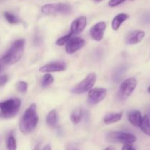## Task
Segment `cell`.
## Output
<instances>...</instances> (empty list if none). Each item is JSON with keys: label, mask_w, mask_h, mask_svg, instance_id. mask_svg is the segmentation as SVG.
Here are the masks:
<instances>
[{"label": "cell", "mask_w": 150, "mask_h": 150, "mask_svg": "<svg viewBox=\"0 0 150 150\" xmlns=\"http://www.w3.org/2000/svg\"><path fill=\"white\" fill-rule=\"evenodd\" d=\"M38 123L37 105L35 103H32L24 113V115L19 122V128L24 134H29L35 130Z\"/></svg>", "instance_id": "1"}, {"label": "cell", "mask_w": 150, "mask_h": 150, "mask_svg": "<svg viewBox=\"0 0 150 150\" xmlns=\"http://www.w3.org/2000/svg\"><path fill=\"white\" fill-rule=\"evenodd\" d=\"M25 47V40L18 39L13 42L11 46L1 58L0 61L4 65H11L18 62L23 55Z\"/></svg>", "instance_id": "2"}, {"label": "cell", "mask_w": 150, "mask_h": 150, "mask_svg": "<svg viewBox=\"0 0 150 150\" xmlns=\"http://www.w3.org/2000/svg\"><path fill=\"white\" fill-rule=\"evenodd\" d=\"M21 101L19 98H11L0 102V117L10 119L14 117L19 113Z\"/></svg>", "instance_id": "3"}, {"label": "cell", "mask_w": 150, "mask_h": 150, "mask_svg": "<svg viewBox=\"0 0 150 150\" xmlns=\"http://www.w3.org/2000/svg\"><path fill=\"white\" fill-rule=\"evenodd\" d=\"M41 10L43 14L46 16L57 14V13L68 15L72 12V7L70 4L66 3H49L42 6Z\"/></svg>", "instance_id": "4"}, {"label": "cell", "mask_w": 150, "mask_h": 150, "mask_svg": "<svg viewBox=\"0 0 150 150\" xmlns=\"http://www.w3.org/2000/svg\"><path fill=\"white\" fill-rule=\"evenodd\" d=\"M96 81V74L95 73H90L87 75L80 82L75 85L71 92L74 94L80 95L91 90Z\"/></svg>", "instance_id": "5"}, {"label": "cell", "mask_w": 150, "mask_h": 150, "mask_svg": "<svg viewBox=\"0 0 150 150\" xmlns=\"http://www.w3.org/2000/svg\"><path fill=\"white\" fill-rule=\"evenodd\" d=\"M137 80L135 78H129L121 83L118 91V98L120 100H124L129 98L137 86Z\"/></svg>", "instance_id": "6"}, {"label": "cell", "mask_w": 150, "mask_h": 150, "mask_svg": "<svg viewBox=\"0 0 150 150\" xmlns=\"http://www.w3.org/2000/svg\"><path fill=\"white\" fill-rule=\"evenodd\" d=\"M107 140L112 143L132 144L137 140L136 136L132 133H125L121 131H113L107 135Z\"/></svg>", "instance_id": "7"}, {"label": "cell", "mask_w": 150, "mask_h": 150, "mask_svg": "<svg viewBox=\"0 0 150 150\" xmlns=\"http://www.w3.org/2000/svg\"><path fill=\"white\" fill-rule=\"evenodd\" d=\"M107 94V89L104 88L97 87L92 88L91 90L88 91V100L90 104L96 105L99 103L102 100H104Z\"/></svg>", "instance_id": "8"}, {"label": "cell", "mask_w": 150, "mask_h": 150, "mask_svg": "<svg viewBox=\"0 0 150 150\" xmlns=\"http://www.w3.org/2000/svg\"><path fill=\"white\" fill-rule=\"evenodd\" d=\"M85 41L83 38H79V37H74V38H71L68 41L67 43L66 44L65 49L68 54H73L81 49L85 45Z\"/></svg>", "instance_id": "9"}, {"label": "cell", "mask_w": 150, "mask_h": 150, "mask_svg": "<svg viewBox=\"0 0 150 150\" xmlns=\"http://www.w3.org/2000/svg\"><path fill=\"white\" fill-rule=\"evenodd\" d=\"M106 27L107 25L104 21H99L94 24L90 29L91 38L95 41H101L104 38V32Z\"/></svg>", "instance_id": "10"}, {"label": "cell", "mask_w": 150, "mask_h": 150, "mask_svg": "<svg viewBox=\"0 0 150 150\" xmlns=\"http://www.w3.org/2000/svg\"><path fill=\"white\" fill-rule=\"evenodd\" d=\"M86 26L87 18L84 16H79L72 21L70 26V32L72 35H79L83 32Z\"/></svg>", "instance_id": "11"}, {"label": "cell", "mask_w": 150, "mask_h": 150, "mask_svg": "<svg viewBox=\"0 0 150 150\" xmlns=\"http://www.w3.org/2000/svg\"><path fill=\"white\" fill-rule=\"evenodd\" d=\"M66 65L63 62H54L49 63L40 67L39 71L41 73H56V72H63L66 70Z\"/></svg>", "instance_id": "12"}, {"label": "cell", "mask_w": 150, "mask_h": 150, "mask_svg": "<svg viewBox=\"0 0 150 150\" xmlns=\"http://www.w3.org/2000/svg\"><path fill=\"white\" fill-rule=\"evenodd\" d=\"M145 32L141 30L131 31L126 34L125 37V42L128 45H135L140 43L145 37Z\"/></svg>", "instance_id": "13"}, {"label": "cell", "mask_w": 150, "mask_h": 150, "mask_svg": "<svg viewBox=\"0 0 150 150\" xmlns=\"http://www.w3.org/2000/svg\"><path fill=\"white\" fill-rule=\"evenodd\" d=\"M127 119L131 125L135 127H140L143 117L141 116V112L138 110H132L129 111L127 114Z\"/></svg>", "instance_id": "14"}, {"label": "cell", "mask_w": 150, "mask_h": 150, "mask_svg": "<svg viewBox=\"0 0 150 150\" xmlns=\"http://www.w3.org/2000/svg\"><path fill=\"white\" fill-rule=\"evenodd\" d=\"M129 18V15L126 13H119V14L116 15L114 18H113V21H112L111 27L113 30L118 31L121 26L122 23Z\"/></svg>", "instance_id": "15"}, {"label": "cell", "mask_w": 150, "mask_h": 150, "mask_svg": "<svg viewBox=\"0 0 150 150\" xmlns=\"http://www.w3.org/2000/svg\"><path fill=\"white\" fill-rule=\"evenodd\" d=\"M126 69H127V67L125 64H122V65L116 67L113 70V75H112V79H113V81L116 82V83L120 81L122 78H123L125 72L126 71Z\"/></svg>", "instance_id": "16"}, {"label": "cell", "mask_w": 150, "mask_h": 150, "mask_svg": "<svg viewBox=\"0 0 150 150\" xmlns=\"http://www.w3.org/2000/svg\"><path fill=\"white\" fill-rule=\"evenodd\" d=\"M122 117H123V113H111V114H107L105 117H104V124L106 125H110L113 124V123H116L120 121L121 120Z\"/></svg>", "instance_id": "17"}, {"label": "cell", "mask_w": 150, "mask_h": 150, "mask_svg": "<svg viewBox=\"0 0 150 150\" xmlns=\"http://www.w3.org/2000/svg\"><path fill=\"white\" fill-rule=\"evenodd\" d=\"M57 112L56 110H51L48 113L46 117V123L49 127H56L57 125Z\"/></svg>", "instance_id": "18"}, {"label": "cell", "mask_w": 150, "mask_h": 150, "mask_svg": "<svg viewBox=\"0 0 150 150\" xmlns=\"http://www.w3.org/2000/svg\"><path fill=\"white\" fill-rule=\"evenodd\" d=\"M82 117H83V113H82V110L80 108H76L72 111L71 114L70 119L72 123L74 125L79 124L82 120Z\"/></svg>", "instance_id": "19"}, {"label": "cell", "mask_w": 150, "mask_h": 150, "mask_svg": "<svg viewBox=\"0 0 150 150\" xmlns=\"http://www.w3.org/2000/svg\"><path fill=\"white\" fill-rule=\"evenodd\" d=\"M139 127L146 135L150 136V120L148 115L144 116Z\"/></svg>", "instance_id": "20"}, {"label": "cell", "mask_w": 150, "mask_h": 150, "mask_svg": "<svg viewBox=\"0 0 150 150\" xmlns=\"http://www.w3.org/2000/svg\"><path fill=\"white\" fill-rule=\"evenodd\" d=\"M53 82H54V77L50 73H46L41 79V86L42 87L46 88L52 84Z\"/></svg>", "instance_id": "21"}, {"label": "cell", "mask_w": 150, "mask_h": 150, "mask_svg": "<svg viewBox=\"0 0 150 150\" xmlns=\"http://www.w3.org/2000/svg\"><path fill=\"white\" fill-rule=\"evenodd\" d=\"M7 148L8 150H16L17 149V143L13 134H10L7 138Z\"/></svg>", "instance_id": "22"}, {"label": "cell", "mask_w": 150, "mask_h": 150, "mask_svg": "<svg viewBox=\"0 0 150 150\" xmlns=\"http://www.w3.org/2000/svg\"><path fill=\"white\" fill-rule=\"evenodd\" d=\"M4 16L7 21L10 24H16L19 22V19L15 15L12 14L10 12H4Z\"/></svg>", "instance_id": "23"}, {"label": "cell", "mask_w": 150, "mask_h": 150, "mask_svg": "<svg viewBox=\"0 0 150 150\" xmlns=\"http://www.w3.org/2000/svg\"><path fill=\"white\" fill-rule=\"evenodd\" d=\"M72 35H73L70 32V33H69L68 35L60 37V38H58V39L56 40V42H55L56 45H58V46H63V45L67 43L68 41L72 38Z\"/></svg>", "instance_id": "24"}, {"label": "cell", "mask_w": 150, "mask_h": 150, "mask_svg": "<svg viewBox=\"0 0 150 150\" xmlns=\"http://www.w3.org/2000/svg\"><path fill=\"white\" fill-rule=\"evenodd\" d=\"M16 86L17 90L19 91L20 93H25V92H26V91H27L28 89L27 83H26L25 81H22L18 82V83H16Z\"/></svg>", "instance_id": "25"}, {"label": "cell", "mask_w": 150, "mask_h": 150, "mask_svg": "<svg viewBox=\"0 0 150 150\" xmlns=\"http://www.w3.org/2000/svg\"><path fill=\"white\" fill-rule=\"evenodd\" d=\"M126 0H109L108 6L110 7H116L124 2Z\"/></svg>", "instance_id": "26"}, {"label": "cell", "mask_w": 150, "mask_h": 150, "mask_svg": "<svg viewBox=\"0 0 150 150\" xmlns=\"http://www.w3.org/2000/svg\"><path fill=\"white\" fill-rule=\"evenodd\" d=\"M8 81V77L7 75H1L0 76V86H2L5 84Z\"/></svg>", "instance_id": "27"}, {"label": "cell", "mask_w": 150, "mask_h": 150, "mask_svg": "<svg viewBox=\"0 0 150 150\" xmlns=\"http://www.w3.org/2000/svg\"><path fill=\"white\" fill-rule=\"evenodd\" d=\"M121 150H136V149H135V148H134L133 146H132V144H124Z\"/></svg>", "instance_id": "28"}, {"label": "cell", "mask_w": 150, "mask_h": 150, "mask_svg": "<svg viewBox=\"0 0 150 150\" xmlns=\"http://www.w3.org/2000/svg\"><path fill=\"white\" fill-rule=\"evenodd\" d=\"M143 21L145 23H149L150 22V13H146L143 16Z\"/></svg>", "instance_id": "29"}, {"label": "cell", "mask_w": 150, "mask_h": 150, "mask_svg": "<svg viewBox=\"0 0 150 150\" xmlns=\"http://www.w3.org/2000/svg\"><path fill=\"white\" fill-rule=\"evenodd\" d=\"M4 64H3L2 62H1V61H0V73H1V71H2L3 70H4Z\"/></svg>", "instance_id": "30"}, {"label": "cell", "mask_w": 150, "mask_h": 150, "mask_svg": "<svg viewBox=\"0 0 150 150\" xmlns=\"http://www.w3.org/2000/svg\"><path fill=\"white\" fill-rule=\"evenodd\" d=\"M43 150H51V146H50L49 145H46V146L44 148V149Z\"/></svg>", "instance_id": "31"}, {"label": "cell", "mask_w": 150, "mask_h": 150, "mask_svg": "<svg viewBox=\"0 0 150 150\" xmlns=\"http://www.w3.org/2000/svg\"><path fill=\"white\" fill-rule=\"evenodd\" d=\"M104 150H116L113 146H108V147H107L106 149H104Z\"/></svg>", "instance_id": "32"}, {"label": "cell", "mask_w": 150, "mask_h": 150, "mask_svg": "<svg viewBox=\"0 0 150 150\" xmlns=\"http://www.w3.org/2000/svg\"><path fill=\"white\" fill-rule=\"evenodd\" d=\"M68 150H79V149H76V148H69Z\"/></svg>", "instance_id": "33"}, {"label": "cell", "mask_w": 150, "mask_h": 150, "mask_svg": "<svg viewBox=\"0 0 150 150\" xmlns=\"http://www.w3.org/2000/svg\"><path fill=\"white\" fill-rule=\"evenodd\" d=\"M95 2H101V1H102L103 0H94Z\"/></svg>", "instance_id": "34"}, {"label": "cell", "mask_w": 150, "mask_h": 150, "mask_svg": "<svg viewBox=\"0 0 150 150\" xmlns=\"http://www.w3.org/2000/svg\"><path fill=\"white\" fill-rule=\"evenodd\" d=\"M147 92H148L150 94V85H149V87L147 88Z\"/></svg>", "instance_id": "35"}, {"label": "cell", "mask_w": 150, "mask_h": 150, "mask_svg": "<svg viewBox=\"0 0 150 150\" xmlns=\"http://www.w3.org/2000/svg\"><path fill=\"white\" fill-rule=\"evenodd\" d=\"M130 1H135V0H130Z\"/></svg>", "instance_id": "36"}, {"label": "cell", "mask_w": 150, "mask_h": 150, "mask_svg": "<svg viewBox=\"0 0 150 150\" xmlns=\"http://www.w3.org/2000/svg\"><path fill=\"white\" fill-rule=\"evenodd\" d=\"M0 142H1V139H0Z\"/></svg>", "instance_id": "37"}]
</instances>
